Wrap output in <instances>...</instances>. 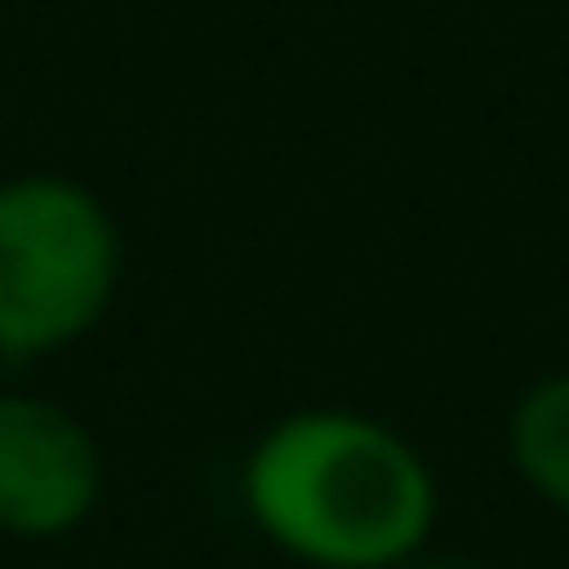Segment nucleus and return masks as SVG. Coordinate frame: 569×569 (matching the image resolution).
Masks as SVG:
<instances>
[{"label":"nucleus","mask_w":569,"mask_h":569,"mask_svg":"<svg viewBox=\"0 0 569 569\" xmlns=\"http://www.w3.org/2000/svg\"><path fill=\"white\" fill-rule=\"evenodd\" d=\"M241 516L302 569H402L429 556L442 482L396 422L316 402L248 442Z\"/></svg>","instance_id":"f257e3e1"},{"label":"nucleus","mask_w":569,"mask_h":569,"mask_svg":"<svg viewBox=\"0 0 569 569\" xmlns=\"http://www.w3.org/2000/svg\"><path fill=\"white\" fill-rule=\"evenodd\" d=\"M114 208L54 168L0 181V362L34 369L88 342L121 296Z\"/></svg>","instance_id":"f03ea898"},{"label":"nucleus","mask_w":569,"mask_h":569,"mask_svg":"<svg viewBox=\"0 0 569 569\" xmlns=\"http://www.w3.org/2000/svg\"><path fill=\"white\" fill-rule=\"evenodd\" d=\"M108 496L101 436L54 396L0 389V536L61 542Z\"/></svg>","instance_id":"7ed1b4c3"},{"label":"nucleus","mask_w":569,"mask_h":569,"mask_svg":"<svg viewBox=\"0 0 569 569\" xmlns=\"http://www.w3.org/2000/svg\"><path fill=\"white\" fill-rule=\"evenodd\" d=\"M502 449H509L516 482L542 509L569 516V369H549V376L516 389L509 422H502Z\"/></svg>","instance_id":"20e7f679"},{"label":"nucleus","mask_w":569,"mask_h":569,"mask_svg":"<svg viewBox=\"0 0 569 569\" xmlns=\"http://www.w3.org/2000/svg\"><path fill=\"white\" fill-rule=\"evenodd\" d=\"M402 569H476V562H462V556H416V562H402Z\"/></svg>","instance_id":"39448f33"}]
</instances>
